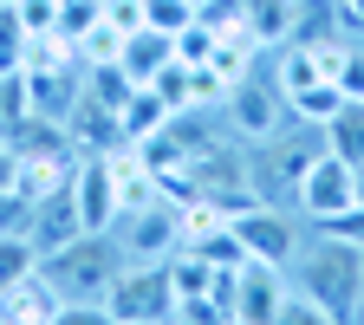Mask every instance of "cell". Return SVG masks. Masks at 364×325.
I'll use <instances>...</instances> for the list:
<instances>
[{
  "mask_svg": "<svg viewBox=\"0 0 364 325\" xmlns=\"http://www.w3.org/2000/svg\"><path fill=\"white\" fill-rule=\"evenodd\" d=\"M26 215H33V202L20 189H0V235H26Z\"/></svg>",
  "mask_w": 364,
  "mask_h": 325,
  "instance_id": "obj_24",
  "label": "cell"
},
{
  "mask_svg": "<svg viewBox=\"0 0 364 325\" xmlns=\"http://www.w3.org/2000/svg\"><path fill=\"white\" fill-rule=\"evenodd\" d=\"M351 208H358V169L345 156H332V150L312 156V169L299 176V189H293V215L312 221V228H326V221H338Z\"/></svg>",
  "mask_w": 364,
  "mask_h": 325,
  "instance_id": "obj_6",
  "label": "cell"
},
{
  "mask_svg": "<svg viewBox=\"0 0 364 325\" xmlns=\"http://www.w3.org/2000/svg\"><path fill=\"white\" fill-rule=\"evenodd\" d=\"M287 280L312 306H326L338 325H364V247H351V241L318 235V228H312V241L293 254Z\"/></svg>",
  "mask_w": 364,
  "mask_h": 325,
  "instance_id": "obj_1",
  "label": "cell"
},
{
  "mask_svg": "<svg viewBox=\"0 0 364 325\" xmlns=\"http://www.w3.org/2000/svg\"><path fill=\"white\" fill-rule=\"evenodd\" d=\"M169 287H176V306H189V299H215V287H221V273L196 254V247H176L169 260Z\"/></svg>",
  "mask_w": 364,
  "mask_h": 325,
  "instance_id": "obj_13",
  "label": "cell"
},
{
  "mask_svg": "<svg viewBox=\"0 0 364 325\" xmlns=\"http://www.w3.org/2000/svg\"><path fill=\"white\" fill-rule=\"evenodd\" d=\"M215 59V26L196 20V26H182L176 33V65H208Z\"/></svg>",
  "mask_w": 364,
  "mask_h": 325,
  "instance_id": "obj_20",
  "label": "cell"
},
{
  "mask_svg": "<svg viewBox=\"0 0 364 325\" xmlns=\"http://www.w3.org/2000/svg\"><path fill=\"white\" fill-rule=\"evenodd\" d=\"M117 124H124V144H144V137H156V130H169V124H176V111L156 98L150 85H136V91H130V105L117 111Z\"/></svg>",
  "mask_w": 364,
  "mask_h": 325,
  "instance_id": "obj_14",
  "label": "cell"
},
{
  "mask_svg": "<svg viewBox=\"0 0 364 325\" xmlns=\"http://www.w3.org/2000/svg\"><path fill=\"white\" fill-rule=\"evenodd\" d=\"M196 254H202L215 273H235V267L247 260V247H241V235H235V228H215L208 241H196Z\"/></svg>",
  "mask_w": 364,
  "mask_h": 325,
  "instance_id": "obj_18",
  "label": "cell"
},
{
  "mask_svg": "<svg viewBox=\"0 0 364 325\" xmlns=\"http://www.w3.org/2000/svg\"><path fill=\"white\" fill-rule=\"evenodd\" d=\"M293 14H299V0H247V7H241V26L260 46H287L293 39Z\"/></svg>",
  "mask_w": 364,
  "mask_h": 325,
  "instance_id": "obj_16",
  "label": "cell"
},
{
  "mask_svg": "<svg viewBox=\"0 0 364 325\" xmlns=\"http://www.w3.org/2000/svg\"><path fill=\"white\" fill-rule=\"evenodd\" d=\"M72 202H78V221H85V235H111L117 228V189H111V169L105 156H78L72 169Z\"/></svg>",
  "mask_w": 364,
  "mask_h": 325,
  "instance_id": "obj_10",
  "label": "cell"
},
{
  "mask_svg": "<svg viewBox=\"0 0 364 325\" xmlns=\"http://www.w3.org/2000/svg\"><path fill=\"white\" fill-rule=\"evenodd\" d=\"M105 306H111V319L124 325V319H176V287H169V267L163 260H130L117 280H111V293H105Z\"/></svg>",
  "mask_w": 364,
  "mask_h": 325,
  "instance_id": "obj_7",
  "label": "cell"
},
{
  "mask_svg": "<svg viewBox=\"0 0 364 325\" xmlns=\"http://www.w3.org/2000/svg\"><path fill=\"white\" fill-rule=\"evenodd\" d=\"M358 202H364V169H358Z\"/></svg>",
  "mask_w": 364,
  "mask_h": 325,
  "instance_id": "obj_27",
  "label": "cell"
},
{
  "mask_svg": "<svg viewBox=\"0 0 364 325\" xmlns=\"http://www.w3.org/2000/svg\"><path fill=\"white\" fill-rule=\"evenodd\" d=\"M111 235H117L124 260H169V254L182 247V208H176L169 196H156V202H144V208L117 215Z\"/></svg>",
  "mask_w": 364,
  "mask_h": 325,
  "instance_id": "obj_8",
  "label": "cell"
},
{
  "mask_svg": "<svg viewBox=\"0 0 364 325\" xmlns=\"http://www.w3.org/2000/svg\"><path fill=\"white\" fill-rule=\"evenodd\" d=\"M117 65H124L136 85H150L163 65H176V39H169V33H156V26H144V33H130V39H124Z\"/></svg>",
  "mask_w": 364,
  "mask_h": 325,
  "instance_id": "obj_12",
  "label": "cell"
},
{
  "mask_svg": "<svg viewBox=\"0 0 364 325\" xmlns=\"http://www.w3.org/2000/svg\"><path fill=\"white\" fill-rule=\"evenodd\" d=\"M26 33H59V0H14Z\"/></svg>",
  "mask_w": 364,
  "mask_h": 325,
  "instance_id": "obj_23",
  "label": "cell"
},
{
  "mask_svg": "<svg viewBox=\"0 0 364 325\" xmlns=\"http://www.w3.org/2000/svg\"><path fill=\"white\" fill-rule=\"evenodd\" d=\"M78 235H85V221H78V202H72V182L33 202V215H26V241L39 247V260H46V254H59V247L78 241Z\"/></svg>",
  "mask_w": 364,
  "mask_h": 325,
  "instance_id": "obj_11",
  "label": "cell"
},
{
  "mask_svg": "<svg viewBox=\"0 0 364 325\" xmlns=\"http://www.w3.org/2000/svg\"><path fill=\"white\" fill-rule=\"evenodd\" d=\"M144 20L156 26V33H182V26H196L202 20V7H196V0H144Z\"/></svg>",
  "mask_w": 364,
  "mask_h": 325,
  "instance_id": "obj_17",
  "label": "cell"
},
{
  "mask_svg": "<svg viewBox=\"0 0 364 325\" xmlns=\"http://www.w3.org/2000/svg\"><path fill=\"white\" fill-rule=\"evenodd\" d=\"M124 267H130V260H124L117 235H78V241H65L59 254L39 260L46 287H53L59 299H105Z\"/></svg>",
  "mask_w": 364,
  "mask_h": 325,
  "instance_id": "obj_3",
  "label": "cell"
},
{
  "mask_svg": "<svg viewBox=\"0 0 364 325\" xmlns=\"http://www.w3.org/2000/svg\"><path fill=\"white\" fill-rule=\"evenodd\" d=\"M46 325H117L105 299H59V312L46 319Z\"/></svg>",
  "mask_w": 364,
  "mask_h": 325,
  "instance_id": "obj_21",
  "label": "cell"
},
{
  "mask_svg": "<svg viewBox=\"0 0 364 325\" xmlns=\"http://www.w3.org/2000/svg\"><path fill=\"white\" fill-rule=\"evenodd\" d=\"M221 105H228V130H235L241 144H260V137H273V130L293 117L287 98H280V85H273V78L260 85L254 72H247L241 85H228V98H221Z\"/></svg>",
  "mask_w": 364,
  "mask_h": 325,
  "instance_id": "obj_9",
  "label": "cell"
},
{
  "mask_svg": "<svg viewBox=\"0 0 364 325\" xmlns=\"http://www.w3.org/2000/svg\"><path fill=\"white\" fill-rule=\"evenodd\" d=\"M105 26H111L117 39L144 33V26H150V20H144V0H105Z\"/></svg>",
  "mask_w": 364,
  "mask_h": 325,
  "instance_id": "obj_22",
  "label": "cell"
},
{
  "mask_svg": "<svg viewBox=\"0 0 364 325\" xmlns=\"http://www.w3.org/2000/svg\"><path fill=\"white\" fill-rule=\"evenodd\" d=\"M26 26H20V14L7 7V0H0V72H20L26 65Z\"/></svg>",
  "mask_w": 364,
  "mask_h": 325,
  "instance_id": "obj_19",
  "label": "cell"
},
{
  "mask_svg": "<svg viewBox=\"0 0 364 325\" xmlns=\"http://www.w3.org/2000/svg\"><path fill=\"white\" fill-rule=\"evenodd\" d=\"M14 182H20V150L0 137V189H14Z\"/></svg>",
  "mask_w": 364,
  "mask_h": 325,
  "instance_id": "obj_26",
  "label": "cell"
},
{
  "mask_svg": "<svg viewBox=\"0 0 364 325\" xmlns=\"http://www.w3.org/2000/svg\"><path fill=\"white\" fill-rule=\"evenodd\" d=\"M326 150L345 156L351 169H364V98H345V105L326 117Z\"/></svg>",
  "mask_w": 364,
  "mask_h": 325,
  "instance_id": "obj_15",
  "label": "cell"
},
{
  "mask_svg": "<svg viewBox=\"0 0 364 325\" xmlns=\"http://www.w3.org/2000/svg\"><path fill=\"white\" fill-rule=\"evenodd\" d=\"M293 299V280H287V267H273V260H241L235 273H221V287H215V306H228V319L235 325H273L287 312Z\"/></svg>",
  "mask_w": 364,
  "mask_h": 325,
  "instance_id": "obj_4",
  "label": "cell"
},
{
  "mask_svg": "<svg viewBox=\"0 0 364 325\" xmlns=\"http://www.w3.org/2000/svg\"><path fill=\"white\" fill-rule=\"evenodd\" d=\"M318 235H338V241H351V247H364V202L351 208V215H338V221H326Z\"/></svg>",
  "mask_w": 364,
  "mask_h": 325,
  "instance_id": "obj_25",
  "label": "cell"
},
{
  "mask_svg": "<svg viewBox=\"0 0 364 325\" xmlns=\"http://www.w3.org/2000/svg\"><path fill=\"white\" fill-rule=\"evenodd\" d=\"M312 156H326V124L287 117L273 137L247 144V182H254V196L293 208V189H299V176L312 169Z\"/></svg>",
  "mask_w": 364,
  "mask_h": 325,
  "instance_id": "obj_2",
  "label": "cell"
},
{
  "mask_svg": "<svg viewBox=\"0 0 364 325\" xmlns=\"http://www.w3.org/2000/svg\"><path fill=\"white\" fill-rule=\"evenodd\" d=\"M196 7H208V0H196Z\"/></svg>",
  "mask_w": 364,
  "mask_h": 325,
  "instance_id": "obj_28",
  "label": "cell"
},
{
  "mask_svg": "<svg viewBox=\"0 0 364 325\" xmlns=\"http://www.w3.org/2000/svg\"><path fill=\"white\" fill-rule=\"evenodd\" d=\"M228 228L241 235V247H247L254 260L293 267V254H299V215H293V208H280V202H260V196H247V202H235Z\"/></svg>",
  "mask_w": 364,
  "mask_h": 325,
  "instance_id": "obj_5",
  "label": "cell"
}]
</instances>
